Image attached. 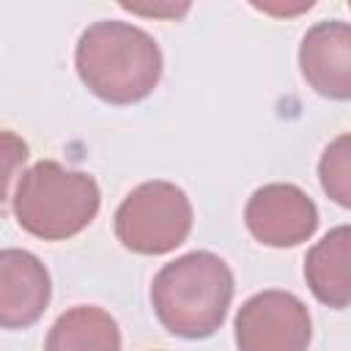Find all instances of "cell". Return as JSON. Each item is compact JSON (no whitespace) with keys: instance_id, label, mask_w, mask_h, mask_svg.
I'll list each match as a JSON object with an SVG mask.
<instances>
[{"instance_id":"obj_2","label":"cell","mask_w":351,"mask_h":351,"mask_svg":"<svg viewBox=\"0 0 351 351\" xmlns=\"http://www.w3.org/2000/svg\"><path fill=\"white\" fill-rule=\"evenodd\" d=\"M230 299L233 271L219 255L206 250L165 263L151 282V307L159 324L186 340L211 337L225 324Z\"/></svg>"},{"instance_id":"obj_4","label":"cell","mask_w":351,"mask_h":351,"mask_svg":"<svg viewBox=\"0 0 351 351\" xmlns=\"http://www.w3.org/2000/svg\"><path fill=\"white\" fill-rule=\"evenodd\" d=\"M192 203L170 181H145L132 189L115 211L118 241L137 255H165L186 241Z\"/></svg>"},{"instance_id":"obj_1","label":"cell","mask_w":351,"mask_h":351,"mask_svg":"<svg viewBox=\"0 0 351 351\" xmlns=\"http://www.w3.org/2000/svg\"><path fill=\"white\" fill-rule=\"evenodd\" d=\"M74 66L82 85L107 104H134L162 80V49L137 25L101 19L82 30Z\"/></svg>"},{"instance_id":"obj_11","label":"cell","mask_w":351,"mask_h":351,"mask_svg":"<svg viewBox=\"0 0 351 351\" xmlns=\"http://www.w3.org/2000/svg\"><path fill=\"white\" fill-rule=\"evenodd\" d=\"M318 178L329 200L351 208V132L337 134L321 154Z\"/></svg>"},{"instance_id":"obj_6","label":"cell","mask_w":351,"mask_h":351,"mask_svg":"<svg viewBox=\"0 0 351 351\" xmlns=\"http://www.w3.org/2000/svg\"><path fill=\"white\" fill-rule=\"evenodd\" d=\"M244 222L266 247H296L315 233L318 208L296 184H266L247 200Z\"/></svg>"},{"instance_id":"obj_8","label":"cell","mask_w":351,"mask_h":351,"mask_svg":"<svg viewBox=\"0 0 351 351\" xmlns=\"http://www.w3.org/2000/svg\"><path fill=\"white\" fill-rule=\"evenodd\" d=\"M52 296L44 263L27 250L0 252V324L3 329H25L36 324Z\"/></svg>"},{"instance_id":"obj_12","label":"cell","mask_w":351,"mask_h":351,"mask_svg":"<svg viewBox=\"0 0 351 351\" xmlns=\"http://www.w3.org/2000/svg\"><path fill=\"white\" fill-rule=\"evenodd\" d=\"M348 8H351V3H348Z\"/></svg>"},{"instance_id":"obj_9","label":"cell","mask_w":351,"mask_h":351,"mask_svg":"<svg viewBox=\"0 0 351 351\" xmlns=\"http://www.w3.org/2000/svg\"><path fill=\"white\" fill-rule=\"evenodd\" d=\"M304 280L321 304L351 307V225L332 228L307 250Z\"/></svg>"},{"instance_id":"obj_3","label":"cell","mask_w":351,"mask_h":351,"mask_svg":"<svg viewBox=\"0 0 351 351\" xmlns=\"http://www.w3.org/2000/svg\"><path fill=\"white\" fill-rule=\"evenodd\" d=\"M8 200L22 230L44 241H66L96 219L101 192L93 176L41 159L19 173Z\"/></svg>"},{"instance_id":"obj_5","label":"cell","mask_w":351,"mask_h":351,"mask_svg":"<svg viewBox=\"0 0 351 351\" xmlns=\"http://www.w3.org/2000/svg\"><path fill=\"white\" fill-rule=\"evenodd\" d=\"M239 351H307L313 321L304 302L288 291H261L236 313Z\"/></svg>"},{"instance_id":"obj_10","label":"cell","mask_w":351,"mask_h":351,"mask_svg":"<svg viewBox=\"0 0 351 351\" xmlns=\"http://www.w3.org/2000/svg\"><path fill=\"white\" fill-rule=\"evenodd\" d=\"M44 351H121L118 321L93 304H80L58 315Z\"/></svg>"},{"instance_id":"obj_7","label":"cell","mask_w":351,"mask_h":351,"mask_svg":"<svg viewBox=\"0 0 351 351\" xmlns=\"http://www.w3.org/2000/svg\"><path fill=\"white\" fill-rule=\"evenodd\" d=\"M299 69L318 96L351 101V25L340 19L315 22L302 36Z\"/></svg>"}]
</instances>
